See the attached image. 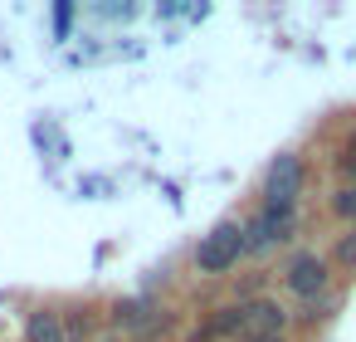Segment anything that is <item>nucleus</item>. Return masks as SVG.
I'll return each mask as SVG.
<instances>
[{
	"label": "nucleus",
	"instance_id": "1",
	"mask_svg": "<svg viewBox=\"0 0 356 342\" xmlns=\"http://www.w3.org/2000/svg\"><path fill=\"white\" fill-rule=\"evenodd\" d=\"M239 254H244V225H234V220H220L205 240H200V249H195V264L205 269V274H225L229 264H239Z\"/></svg>",
	"mask_w": 356,
	"mask_h": 342
},
{
	"label": "nucleus",
	"instance_id": "2",
	"mask_svg": "<svg viewBox=\"0 0 356 342\" xmlns=\"http://www.w3.org/2000/svg\"><path fill=\"white\" fill-rule=\"evenodd\" d=\"M283 308L278 303H268V298H259V303H249V308H239V337L244 342H264V337H283Z\"/></svg>",
	"mask_w": 356,
	"mask_h": 342
},
{
	"label": "nucleus",
	"instance_id": "3",
	"mask_svg": "<svg viewBox=\"0 0 356 342\" xmlns=\"http://www.w3.org/2000/svg\"><path fill=\"white\" fill-rule=\"evenodd\" d=\"M298 191H302V166H298V157H278V162L268 166V210H293Z\"/></svg>",
	"mask_w": 356,
	"mask_h": 342
},
{
	"label": "nucleus",
	"instance_id": "4",
	"mask_svg": "<svg viewBox=\"0 0 356 342\" xmlns=\"http://www.w3.org/2000/svg\"><path fill=\"white\" fill-rule=\"evenodd\" d=\"M288 225H293V210H264L254 225H244V254H259L273 240H288Z\"/></svg>",
	"mask_w": 356,
	"mask_h": 342
},
{
	"label": "nucleus",
	"instance_id": "5",
	"mask_svg": "<svg viewBox=\"0 0 356 342\" xmlns=\"http://www.w3.org/2000/svg\"><path fill=\"white\" fill-rule=\"evenodd\" d=\"M288 288H293L298 298H317V293L327 288V264H322L317 254H298V259L288 264Z\"/></svg>",
	"mask_w": 356,
	"mask_h": 342
},
{
	"label": "nucleus",
	"instance_id": "6",
	"mask_svg": "<svg viewBox=\"0 0 356 342\" xmlns=\"http://www.w3.org/2000/svg\"><path fill=\"white\" fill-rule=\"evenodd\" d=\"M25 337H30V342H69V332H64V318H59V313H35V318H30V327H25Z\"/></svg>",
	"mask_w": 356,
	"mask_h": 342
},
{
	"label": "nucleus",
	"instance_id": "7",
	"mask_svg": "<svg viewBox=\"0 0 356 342\" xmlns=\"http://www.w3.org/2000/svg\"><path fill=\"white\" fill-rule=\"evenodd\" d=\"M332 205H337V215H346V220H356V186H346V191H341V196H337Z\"/></svg>",
	"mask_w": 356,
	"mask_h": 342
},
{
	"label": "nucleus",
	"instance_id": "8",
	"mask_svg": "<svg viewBox=\"0 0 356 342\" xmlns=\"http://www.w3.org/2000/svg\"><path fill=\"white\" fill-rule=\"evenodd\" d=\"M341 171L356 181V132H351V142H346V157H341Z\"/></svg>",
	"mask_w": 356,
	"mask_h": 342
},
{
	"label": "nucleus",
	"instance_id": "9",
	"mask_svg": "<svg viewBox=\"0 0 356 342\" xmlns=\"http://www.w3.org/2000/svg\"><path fill=\"white\" fill-rule=\"evenodd\" d=\"M341 264H356V235L341 240Z\"/></svg>",
	"mask_w": 356,
	"mask_h": 342
},
{
	"label": "nucleus",
	"instance_id": "10",
	"mask_svg": "<svg viewBox=\"0 0 356 342\" xmlns=\"http://www.w3.org/2000/svg\"><path fill=\"white\" fill-rule=\"evenodd\" d=\"M264 342H283V337H264Z\"/></svg>",
	"mask_w": 356,
	"mask_h": 342
}]
</instances>
